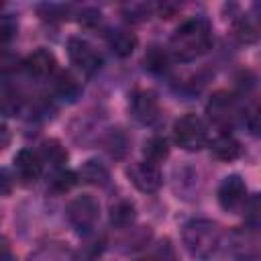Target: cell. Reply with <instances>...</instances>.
I'll list each match as a JSON object with an SVG mask.
<instances>
[{
    "mask_svg": "<svg viewBox=\"0 0 261 261\" xmlns=\"http://www.w3.org/2000/svg\"><path fill=\"white\" fill-rule=\"evenodd\" d=\"M206 114H208V118H210V122L214 126H218L220 130L228 133L237 124L243 122L245 108L239 104L234 94H230L226 90H218V92H214L210 96V100L206 104Z\"/></svg>",
    "mask_w": 261,
    "mask_h": 261,
    "instance_id": "3",
    "label": "cell"
},
{
    "mask_svg": "<svg viewBox=\"0 0 261 261\" xmlns=\"http://www.w3.org/2000/svg\"><path fill=\"white\" fill-rule=\"evenodd\" d=\"M128 112L139 124H145V126L155 124L161 114L157 94L153 90H145V88L133 90L128 96Z\"/></svg>",
    "mask_w": 261,
    "mask_h": 261,
    "instance_id": "6",
    "label": "cell"
},
{
    "mask_svg": "<svg viewBox=\"0 0 261 261\" xmlns=\"http://www.w3.org/2000/svg\"><path fill=\"white\" fill-rule=\"evenodd\" d=\"M108 220H110V224H112L114 228H118V230L130 228V226L135 224V220H137V208H135V204H133L130 200H126V198L116 200V202L110 206Z\"/></svg>",
    "mask_w": 261,
    "mask_h": 261,
    "instance_id": "15",
    "label": "cell"
},
{
    "mask_svg": "<svg viewBox=\"0 0 261 261\" xmlns=\"http://www.w3.org/2000/svg\"><path fill=\"white\" fill-rule=\"evenodd\" d=\"M181 243L194 259L208 261L222 245V230L210 218H192L181 228Z\"/></svg>",
    "mask_w": 261,
    "mask_h": 261,
    "instance_id": "2",
    "label": "cell"
},
{
    "mask_svg": "<svg viewBox=\"0 0 261 261\" xmlns=\"http://www.w3.org/2000/svg\"><path fill=\"white\" fill-rule=\"evenodd\" d=\"M2 261H14V257H12L10 249H8V243H6V239L2 241Z\"/></svg>",
    "mask_w": 261,
    "mask_h": 261,
    "instance_id": "30",
    "label": "cell"
},
{
    "mask_svg": "<svg viewBox=\"0 0 261 261\" xmlns=\"http://www.w3.org/2000/svg\"><path fill=\"white\" fill-rule=\"evenodd\" d=\"M2 194L8 196L10 194V175H8V169H2Z\"/></svg>",
    "mask_w": 261,
    "mask_h": 261,
    "instance_id": "29",
    "label": "cell"
},
{
    "mask_svg": "<svg viewBox=\"0 0 261 261\" xmlns=\"http://www.w3.org/2000/svg\"><path fill=\"white\" fill-rule=\"evenodd\" d=\"M153 10H155V6L149 2H128L122 6V16L128 22H143L151 16Z\"/></svg>",
    "mask_w": 261,
    "mask_h": 261,
    "instance_id": "22",
    "label": "cell"
},
{
    "mask_svg": "<svg viewBox=\"0 0 261 261\" xmlns=\"http://www.w3.org/2000/svg\"><path fill=\"white\" fill-rule=\"evenodd\" d=\"M212 27L204 16L184 20L169 39V53L179 61H194L212 47Z\"/></svg>",
    "mask_w": 261,
    "mask_h": 261,
    "instance_id": "1",
    "label": "cell"
},
{
    "mask_svg": "<svg viewBox=\"0 0 261 261\" xmlns=\"http://www.w3.org/2000/svg\"><path fill=\"white\" fill-rule=\"evenodd\" d=\"M126 175H128L130 184H133L139 192H145V194H155V192H159V188L163 186V175H161L159 165L149 163V161H145V159L133 163V165L126 169Z\"/></svg>",
    "mask_w": 261,
    "mask_h": 261,
    "instance_id": "8",
    "label": "cell"
},
{
    "mask_svg": "<svg viewBox=\"0 0 261 261\" xmlns=\"http://www.w3.org/2000/svg\"><path fill=\"white\" fill-rule=\"evenodd\" d=\"M106 43H108L110 51H112L116 57L124 59V57H130V55L135 53V49H137V45H139V39H137V35H135L130 29L116 27V29L108 31Z\"/></svg>",
    "mask_w": 261,
    "mask_h": 261,
    "instance_id": "12",
    "label": "cell"
},
{
    "mask_svg": "<svg viewBox=\"0 0 261 261\" xmlns=\"http://www.w3.org/2000/svg\"><path fill=\"white\" fill-rule=\"evenodd\" d=\"M67 6H63V4H43V6H39V12H41V16L43 18H49V20H53V18H67Z\"/></svg>",
    "mask_w": 261,
    "mask_h": 261,
    "instance_id": "28",
    "label": "cell"
},
{
    "mask_svg": "<svg viewBox=\"0 0 261 261\" xmlns=\"http://www.w3.org/2000/svg\"><path fill=\"white\" fill-rule=\"evenodd\" d=\"M143 157H145V161L155 163V165L163 163L169 157V143H167V139L165 137H151V139H147L145 145H143Z\"/></svg>",
    "mask_w": 261,
    "mask_h": 261,
    "instance_id": "18",
    "label": "cell"
},
{
    "mask_svg": "<svg viewBox=\"0 0 261 261\" xmlns=\"http://www.w3.org/2000/svg\"><path fill=\"white\" fill-rule=\"evenodd\" d=\"M173 141L184 151L196 153L208 147V128L204 120L196 114H184L173 122Z\"/></svg>",
    "mask_w": 261,
    "mask_h": 261,
    "instance_id": "4",
    "label": "cell"
},
{
    "mask_svg": "<svg viewBox=\"0 0 261 261\" xmlns=\"http://www.w3.org/2000/svg\"><path fill=\"white\" fill-rule=\"evenodd\" d=\"M77 177H80V181H84V184L104 188V186H108V181H110V171H108V167H106L102 161H98V159H88V161L77 169Z\"/></svg>",
    "mask_w": 261,
    "mask_h": 261,
    "instance_id": "16",
    "label": "cell"
},
{
    "mask_svg": "<svg viewBox=\"0 0 261 261\" xmlns=\"http://www.w3.org/2000/svg\"><path fill=\"white\" fill-rule=\"evenodd\" d=\"M51 86H53V94L59 100H65V102H75L82 96V90H84L80 80L71 71H57L53 75Z\"/></svg>",
    "mask_w": 261,
    "mask_h": 261,
    "instance_id": "13",
    "label": "cell"
},
{
    "mask_svg": "<svg viewBox=\"0 0 261 261\" xmlns=\"http://www.w3.org/2000/svg\"><path fill=\"white\" fill-rule=\"evenodd\" d=\"M39 155H41L43 163H49L55 169H63V165L67 161V151H65V147L57 139H45L41 143Z\"/></svg>",
    "mask_w": 261,
    "mask_h": 261,
    "instance_id": "17",
    "label": "cell"
},
{
    "mask_svg": "<svg viewBox=\"0 0 261 261\" xmlns=\"http://www.w3.org/2000/svg\"><path fill=\"white\" fill-rule=\"evenodd\" d=\"M210 153L218 159V161H234L241 157L243 153V147L241 143L230 135V133H220L218 137H214L210 143Z\"/></svg>",
    "mask_w": 261,
    "mask_h": 261,
    "instance_id": "14",
    "label": "cell"
},
{
    "mask_svg": "<svg viewBox=\"0 0 261 261\" xmlns=\"http://www.w3.org/2000/svg\"><path fill=\"white\" fill-rule=\"evenodd\" d=\"M67 57L71 65H75L77 71L86 75H94L102 67V57L96 51V47L82 39V37H69L67 39Z\"/></svg>",
    "mask_w": 261,
    "mask_h": 261,
    "instance_id": "7",
    "label": "cell"
},
{
    "mask_svg": "<svg viewBox=\"0 0 261 261\" xmlns=\"http://www.w3.org/2000/svg\"><path fill=\"white\" fill-rule=\"evenodd\" d=\"M80 181V177H77V171H71V169H57L53 175H51V179H49V190L51 192H55V194H65V192H69L75 184Z\"/></svg>",
    "mask_w": 261,
    "mask_h": 261,
    "instance_id": "19",
    "label": "cell"
},
{
    "mask_svg": "<svg viewBox=\"0 0 261 261\" xmlns=\"http://www.w3.org/2000/svg\"><path fill=\"white\" fill-rule=\"evenodd\" d=\"M241 212H243L245 222H247L251 228L261 230V194H251V196H247V200H245Z\"/></svg>",
    "mask_w": 261,
    "mask_h": 261,
    "instance_id": "20",
    "label": "cell"
},
{
    "mask_svg": "<svg viewBox=\"0 0 261 261\" xmlns=\"http://www.w3.org/2000/svg\"><path fill=\"white\" fill-rule=\"evenodd\" d=\"M243 124L247 126V130L253 137H261V104H253V106L245 108Z\"/></svg>",
    "mask_w": 261,
    "mask_h": 261,
    "instance_id": "25",
    "label": "cell"
},
{
    "mask_svg": "<svg viewBox=\"0 0 261 261\" xmlns=\"http://www.w3.org/2000/svg\"><path fill=\"white\" fill-rule=\"evenodd\" d=\"M0 37H2V43H10L14 37H16V18H12V14H4L2 16V22H0Z\"/></svg>",
    "mask_w": 261,
    "mask_h": 261,
    "instance_id": "27",
    "label": "cell"
},
{
    "mask_svg": "<svg viewBox=\"0 0 261 261\" xmlns=\"http://www.w3.org/2000/svg\"><path fill=\"white\" fill-rule=\"evenodd\" d=\"M12 169H14V177L22 186H31L37 179H41V175H43V159L33 149H20L14 155Z\"/></svg>",
    "mask_w": 261,
    "mask_h": 261,
    "instance_id": "10",
    "label": "cell"
},
{
    "mask_svg": "<svg viewBox=\"0 0 261 261\" xmlns=\"http://www.w3.org/2000/svg\"><path fill=\"white\" fill-rule=\"evenodd\" d=\"M20 104H22V98L16 92V88H10L8 82H4V86H2V112L6 116L16 114L20 110Z\"/></svg>",
    "mask_w": 261,
    "mask_h": 261,
    "instance_id": "24",
    "label": "cell"
},
{
    "mask_svg": "<svg viewBox=\"0 0 261 261\" xmlns=\"http://www.w3.org/2000/svg\"><path fill=\"white\" fill-rule=\"evenodd\" d=\"M139 261H153V259H139Z\"/></svg>",
    "mask_w": 261,
    "mask_h": 261,
    "instance_id": "32",
    "label": "cell"
},
{
    "mask_svg": "<svg viewBox=\"0 0 261 261\" xmlns=\"http://www.w3.org/2000/svg\"><path fill=\"white\" fill-rule=\"evenodd\" d=\"M22 69L33 80H47L57 71V59L49 49L39 47V49H35L33 53H29L24 57Z\"/></svg>",
    "mask_w": 261,
    "mask_h": 261,
    "instance_id": "11",
    "label": "cell"
},
{
    "mask_svg": "<svg viewBox=\"0 0 261 261\" xmlns=\"http://www.w3.org/2000/svg\"><path fill=\"white\" fill-rule=\"evenodd\" d=\"M253 10H255V16H257V20L261 22V2H255V4H253Z\"/></svg>",
    "mask_w": 261,
    "mask_h": 261,
    "instance_id": "31",
    "label": "cell"
},
{
    "mask_svg": "<svg viewBox=\"0 0 261 261\" xmlns=\"http://www.w3.org/2000/svg\"><path fill=\"white\" fill-rule=\"evenodd\" d=\"M65 216H67V222L80 234H90L100 220V204L90 194L75 196L73 200H69L65 208Z\"/></svg>",
    "mask_w": 261,
    "mask_h": 261,
    "instance_id": "5",
    "label": "cell"
},
{
    "mask_svg": "<svg viewBox=\"0 0 261 261\" xmlns=\"http://www.w3.org/2000/svg\"><path fill=\"white\" fill-rule=\"evenodd\" d=\"M234 33H237V37L243 41V43H251V41H255L257 39V29L251 24V20L249 18H237L234 20Z\"/></svg>",
    "mask_w": 261,
    "mask_h": 261,
    "instance_id": "26",
    "label": "cell"
},
{
    "mask_svg": "<svg viewBox=\"0 0 261 261\" xmlns=\"http://www.w3.org/2000/svg\"><path fill=\"white\" fill-rule=\"evenodd\" d=\"M216 198H218L220 208H224L228 212H234V210L243 208V204L247 200V184H245V179L239 173L226 175L220 181L218 190H216Z\"/></svg>",
    "mask_w": 261,
    "mask_h": 261,
    "instance_id": "9",
    "label": "cell"
},
{
    "mask_svg": "<svg viewBox=\"0 0 261 261\" xmlns=\"http://www.w3.org/2000/svg\"><path fill=\"white\" fill-rule=\"evenodd\" d=\"M29 261H73V259H71L69 251H65L63 247L51 245V247H43V249L35 251L29 257Z\"/></svg>",
    "mask_w": 261,
    "mask_h": 261,
    "instance_id": "23",
    "label": "cell"
},
{
    "mask_svg": "<svg viewBox=\"0 0 261 261\" xmlns=\"http://www.w3.org/2000/svg\"><path fill=\"white\" fill-rule=\"evenodd\" d=\"M145 67L153 73H163L169 67V51H163L161 47L153 45L145 55Z\"/></svg>",
    "mask_w": 261,
    "mask_h": 261,
    "instance_id": "21",
    "label": "cell"
}]
</instances>
